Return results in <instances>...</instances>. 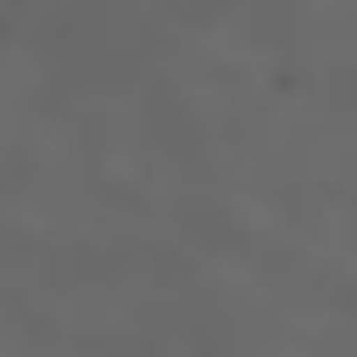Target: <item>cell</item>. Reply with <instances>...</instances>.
<instances>
[]
</instances>
